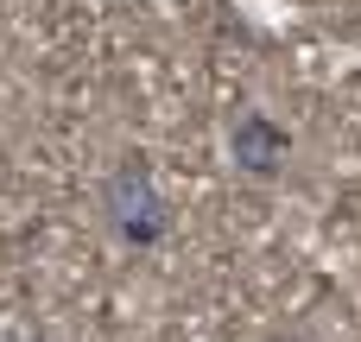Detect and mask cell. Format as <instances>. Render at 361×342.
Masks as SVG:
<instances>
[{
	"mask_svg": "<svg viewBox=\"0 0 361 342\" xmlns=\"http://www.w3.org/2000/svg\"><path fill=\"white\" fill-rule=\"evenodd\" d=\"M102 216H108V228H114L127 248H159V241L171 235V203L159 197V184H152V171H146L140 152H127V159L108 171V184H102Z\"/></svg>",
	"mask_w": 361,
	"mask_h": 342,
	"instance_id": "cell-1",
	"label": "cell"
},
{
	"mask_svg": "<svg viewBox=\"0 0 361 342\" xmlns=\"http://www.w3.org/2000/svg\"><path fill=\"white\" fill-rule=\"evenodd\" d=\"M228 159H235V171H247V178H273V171L292 159V133H286L273 114H241V121L228 127Z\"/></svg>",
	"mask_w": 361,
	"mask_h": 342,
	"instance_id": "cell-2",
	"label": "cell"
}]
</instances>
